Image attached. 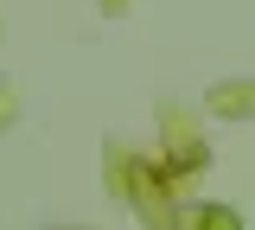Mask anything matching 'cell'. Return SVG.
Masks as SVG:
<instances>
[{"instance_id":"7a4b0ae2","label":"cell","mask_w":255,"mask_h":230,"mask_svg":"<svg viewBox=\"0 0 255 230\" xmlns=\"http://www.w3.org/2000/svg\"><path fill=\"white\" fill-rule=\"evenodd\" d=\"M109 13H122V0H109Z\"/></svg>"},{"instance_id":"6da1fadb","label":"cell","mask_w":255,"mask_h":230,"mask_svg":"<svg viewBox=\"0 0 255 230\" xmlns=\"http://www.w3.org/2000/svg\"><path fill=\"white\" fill-rule=\"evenodd\" d=\"M211 109H223V115H243V109H255V90H217V96H211Z\"/></svg>"}]
</instances>
